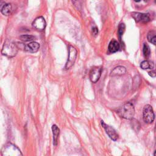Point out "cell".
<instances>
[{
  "label": "cell",
  "instance_id": "9a60e30c",
  "mask_svg": "<svg viewBox=\"0 0 156 156\" xmlns=\"http://www.w3.org/2000/svg\"><path fill=\"white\" fill-rule=\"evenodd\" d=\"M140 67L143 69V70H148V69H152L154 68V64L153 63L148 61V60H145L143 61L141 63Z\"/></svg>",
  "mask_w": 156,
  "mask_h": 156
},
{
  "label": "cell",
  "instance_id": "9c48e42d",
  "mask_svg": "<svg viewBox=\"0 0 156 156\" xmlns=\"http://www.w3.org/2000/svg\"><path fill=\"white\" fill-rule=\"evenodd\" d=\"M32 26L34 28L38 31H43L46 26V21L42 16L37 17V18L33 22Z\"/></svg>",
  "mask_w": 156,
  "mask_h": 156
},
{
  "label": "cell",
  "instance_id": "ffe728a7",
  "mask_svg": "<svg viewBox=\"0 0 156 156\" xmlns=\"http://www.w3.org/2000/svg\"><path fill=\"white\" fill-rule=\"evenodd\" d=\"M148 73H149V75L150 76H151L152 78H155V77L156 74H155V72L154 70H152V71H151V72H149Z\"/></svg>",
  "mask_w": 156,
  "mask_h": 156
},
{
  "label": "cell",
  "instance_id": "8992f818",
  "mask_svg": "<svg viewBox=\"0 0 156 156\" xmlns=\"http://www.w3.org/2000/svg\"><path fill=\"white\" fill-rule=\"evenodd\" d=\"M101 125L104 128V129H105L106 133L107 134L109 137L111 138L112 140L116 141L118 139V135L117 133L116 132L115 130L113 128L105 124L103 121H101Z\"/></svg>",
  "mask_w": 156,
  "mask_h": 156
},
{
  "label": "cell",
  "instance_id": "3957f363",
  "mask_svg": "<svg viewBox=\"0 0 156 156\" xmlns=\"http://www.w3.org/2000/svg\"><path fill=\"white\" fill-rule=\"evenodd\" d=\"M1 155L3 156H20L23 154L18 147L13 144L7 143L3 147Z\"/></svg>",
  "mask_w": 156,
  "mask_h": 156
},
{
  "label": "cell",
  "instance_id": "e0dca14e",
  "mask_svg": "<svg viewBox=\"0 0 156 156\" xmlns=\"http://www.w3.org/2000/svg\"><path fill=\"white\" fill-rule=\"evenodd\" d=\"M20 39L23 42H31L36 40V37L31 35H23L20 37Z\"/></svg>",
  "mask_w": 156,
  "mask_h": 156
},
{
  "label": "cell",
  "instance_id": "7c38bea8",
  "mask_svg": "<svg viewBox=\"0 0 156 156\" xmlns=\"http://www.w3.org/2000/svg\"><path fill=\"white\" fill-rule=\"evenodd\" d=\"M52 131H53V144L54 145L56 146L57 145V140L60 134V129L56 125H54L52 126Z\"/></svg>",
  "mask_w": 156,
  "mask_h": 156
},
{
  "label": "cell",
  "instance_id": "ac0fdd59",
  "mask_svg": "<svg viewBox=\"0 0 156 156\" xmlns=\"http://www.w3.org/2000/svg\"><path fill=\"white\" fill-rule=\"evenodd\" d=\"M143 53L144 56L146 58H148L150 56L151 50H150L149 46L148 45L144 44L143 48Z\"/></svg>",
  "mask_w": 156,
  "mask_h": 156
},
{
  "label": "cell",
  "instance_id": "cb8c5ba5",
  "mask_svg": "<svg viewBox=\"0 0 156 156\" xmlns=\"http://www.w3.org/2000/svg\"><path fill=\"white\" fill-rule=\"evenodd\" d=\"M76 1H78V0H73V1H74V2Z\"/></svg>",
  "mask_w": 156,
  "mask_h": 156
},
{
  "label": "cell",
  "instance_id": "5b68a950",
  "mask_svg": "<svg viewBox=\"0 0 156 156\" xmlns=\"http://www.w3.org/2000/svg\"><path fill=\"white\" fill-rule=\"evenodd\" d=\"M143 119L146 123H152L155 118L154 113L150 105H146L143 110Z\"/></svg>",
  "mask_w": 156,
  "mask_h": 156
},
{
  "label": "cell",
  "instance_id": "6da1fadb",
  "mask_svg": "<svg viewBox=\"0 0 156 156\" xmlns=\"http://www.w3.org/2000/svg\"><path fill=\"white\" fill-rule=\"evenodd\" d=\"M117 113L125 119H132L135 115V108L131 102H127L117 110Z\"/></svg>",
  "mask_w": 156,
  "mask_h": 156
},
{
  "label": "cell",
  "instance_id": "7a4b0ae2",
  "mask_svg": "<svg viewBox=\"0 0 156 156\" xmlns=\"http://www.w3.org/2000/svg\"><path fill=\"white\" fill-rule=\"evenodd\" d=\"M19 48L16 45L11 42H6L3 45L1 53L3 55L11 58L15 57L18 53Z\"/></svg>",
  "mask_w": 156,
  "mask_h": 156
},
{
  "label": "cell",
  "instance_id": "52a82bcc",
  "mask_svg": "<svg viewBox=\"0 0 156 156\" xmlns=\"http://www.w3.org/2000/svg\"><path fill=\"white\" fill-rule=\"evenodd\" d=\"M102 73V68L100 67L93 68L90 72V79L93 82L96 83L99 79Z\"/></svg>",
  "mask_w": 156,
  "mask_h": 156
},
{
  "label": "cell",
  "instance_id": "7402d4cb",
  "mask_svg": "<svg viewBox=\"0 0 156 156\" xmlns=\"http://www.w3.org/2000/svg\"><path fill=\"white\" fill-rule=\"evenodd\" d=\"M134 1H135V2H137V3H138V2H140L141 0H134Z\"/></svg>",
  "mask_w": 156,
  "mask_h": 156
},
{
  "label": "cell",
  "instance_id": "8fae6325",
  "mask_svg": "<svg viewBox=\"0 0 156 156\" xmlns=\"http://www.w3.org/2000/svg\"><path fill=\"white\" fill-rule=\"evenodd\" d=\"M126 73V69L122 66H118L115 67L110 73V76H116L123 75Z\"/></svg>",
  "mask_w": 156,
  "mask_h": 156
},
{
  "label": "cell",
  "instance_id": "603a6c76",
  "mask_svg": "<svg viewBox=\"0 0 156 156\" xmlns=\"http://www.w3.org/2000/svg\"><path fill=\"white\" fill-rule=\"evenodd\" d=\"M144 1H145V2H148V1H149V0H144Z\"/></svg>",
  "mask_w": 156,
  "mask_h": 156
},
{
  "label": "cell",
  "instance_id": "2e32d148",
  "mask_svg": "<svg viewBox=\"0 0 156 156\" xmlns=\"http://www.w3.org/2000/svg\"><path fill=\"white\" fill-rule=\"evenodd\" d=\"M148 40L149 42L152 43L154 45L156 43V36L155 31H150L148 34Z\"/></svg>",
  "mask_w": 156,
  "mask_h": 156
},
{
  "label": "cell",
  "instance_id": "ba28073f",
  "mask_svg": "<svg viewBox=\"0 0 156 156\" xmlns=\"http://www.w3.org/2000/svg\"><path fill=\"white\" fill-rule=\"evenodd\" d=\"M132 16L136 22H143L147 23L150 20L149 14L142 13L139 12L132 13Z\"/></svg>",
  "mask_w": 156,
  "mask_h": 156
},
{
  "label": "cell",
  "instance_id": "4fadbf2b",
  "mask_svg": "<svg viewBox=\"0 0 156 156\" xmlns=\"http://www.w3.org/2000/svg\"><path fill=\"white\" fill-rule=\"evenodd\" d=\"M108 49L110 53H116V52L118 51L119 49V44L117 42V41L113 40L110 42Z\"/></svg>",
  "mask_w": 156,
  "mask_h": 156
},
{
  "label": "cell",
  "instance_id": "d6986e66",
  "mask_svg": "<svg viewBox=\"0 0 156 156\" xmlns=\"http://www.w3.org/2000/svg\"><path fill=\"white\" fill-rule=\"evenodd\" d=\"M125 31V25L124 23H121L118 28V34L119 36L121 37L123 35L124 32Z\"/></svg>",
  "mask_w": 156,
  "mask_h": 156
},
{
  "label": "cell",
  "instance_id": "30bf717a",
  "mask_svg": "<svg viewBox=\"0 0 156 156\" xmlns=\"http://www.w3.org/2000/svg\"><path fill=\"white\" fill-rule=\"evenodd\" d=\"M40 48V45L35 42H31L25 46V50L31 53H36Z\"/></svg>",
  "mask_w": 156,
  "mask_h": 156
},
{
  "label": "cell",
  "instance_id": "277c9868",
  "mask_svg": "<svg viewBox=\"0 0 156 156\" xmlns=\"http://www.w3.org/2000/svg\"><path fill=\"white\" fill-rule=\"evenodd\" d=\"M77 50L75 49V48L72 46H70V47H69L68 57L65 65V68L66 70L70 69L75 64L77 57Z\"/></svg>",
  "mask_w": 156,
  "mask_h": 156
},
{
  "label": "cell",
  "instance_id": "5bb4252c",
  "mask_svg": "<svg viewBox=\"0 0 156 156\" xmlns=\"http://www.w3.org/2000/svg\"><path fill=\"white\" fill-rule=\"evenodd\" d=\"M1 13L5 15V16H8L11 14L12 11V7L10 4H4V6L1 7V9H0Z\"/></svg>",
  "mask_w": 156,
  "mask_h": 156
},
{
  "label": "cell",
  "instance_id": "44dd1931",
  "mask_svg": "<svg viewBox=\"0 0 156 156\" xmlns=\"http://www.w3.org/2000/svg\"><path fill=\"white\" fill-rule=\"evenodd\" d=\"M93 34L94 35H97L98 34V28H93Z\"/></svg>",
  "mask_w": 156,
  "mask_h": 156
}]
</instances>
